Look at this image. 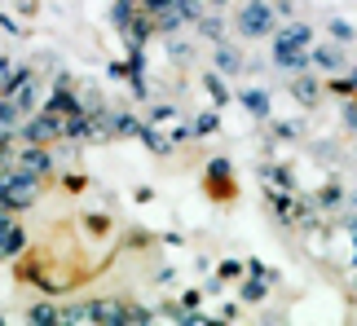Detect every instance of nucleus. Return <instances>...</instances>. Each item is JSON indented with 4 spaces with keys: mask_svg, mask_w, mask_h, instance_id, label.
<instances>
[{
    "mask_svg": "<svg viewBox=\"0 0 357 326\" xmlns=\"http://www.w3.org/2000/svg\"><path fill=\"white\" fill-rule=\"evenodd\" d=\"M309 49H313V31L309 22H287L278 36H273V62L282 71H300L309 62Z\"/></svg>",
    "mask_w": 357,
    "mask_h": 326,
    "instance_id": "nucleus-1",
    "label": "nucleus"
},
{
    "mask_svg": "<svg viewBox=\"0 0 357 326\" xmlns=\"http://www.w3.org/2000/svg\"><path fill=\"white\" fill-rule=\"evenodd\" d=\"M273 18H278V9H273L269 0H247L234 22H238V36L260 40V36H273Z\"/></svg>",
    "mask_w": 357,
    "mask_h": 326,
    "instance_id": "nucleus-2",
    "label": "nucleus"
},
{
    "mask_svg": "<svg viewBox=\"0 0 357 326\" xmlns=\"http://www.w3.org/2000/svg\"><path fill=\"white\" fill-rule=\"evenodd\" d=\"M0 203H5V208H31L36 203V176L26 168L0 172Z\"/></svg>",
    "mask_w": 357,
    "mask_h": 326,
    "instance_id": "nucleus-3",
    "label": "nucleus"
},
{
    "mask_svg": "<svg viewBox=\"0 0 357 326\" xmlns=\"http://www.w3.org/2000/svg\"><path fill=\"white\" fill-rule=\"evenodd\" d=\"M58 132H62V115H58V111H49V106H45L40 115H31V119H26L22 137L31 141V146H45L49 137H58Z\"/></svg>",
    "mask_w": 357,
    "mask_h": 326,
    "instance_id": "nucleus-4",
    "label": "nucleus"
},
{
    "mask_svg": "<svg viewBox=\"0 0 357 326\" xmlns=\"http://www.w3.org/2000/svg\"><path fill=\"white\" fill-rule=\"evenodd\" d=\"M309 62L318 66V71H340V62H344V53H340L335 45H313V49H309Z\"/></svg>",
    "mask_w": 357,
    "mask_h": 326,
    "instance_id": "nucleus-5",
    "label": "nucleus"
},
{
    "mask_svg": "<svg viewBox=\"0 0 357 326\" xmlns=\"http://www.w3.org/2000/svg\"><path fill=\"white\" fill-rule=\"evenodd\" d=\"M18 168H26L31 176H45V172L53 168V159H49V150H45V146H31V150H26V155L18 159Z\"/></svg>",
    "mask_w": 357,
    "mask_h": 326,
    "instance_id": "nucleus-6",
    "label": "nucleus"
},
{
    "mask_svg": "<svg viewBox=\"0 0 357 326\" xmlns=\"http://www.w3.org/2000/svg\"><path fill=\"white\" fill-rule=\"evenodd\" d=\"M216 71H221V75H238L243 71V53L234 45H216Z\"/></svg>",
    "mask_w": 357,
    "mask_h": 326,
    "instance_id": "nucleus-7",
    "label": "nucleus"
},
{
    "mask_svg": "<svg viewBox=\"0 0 357 326\" xmlns=\"http://www.w3.org/2000/svg\"><path fill=\"white\" fill-rule=\"evenodd\" d=\"M22 247V229L13 221H0V256H13Z\"/></svg>",
    "mask_w": 357,
    "mask_h": 326,
    "instance_id": "nucleus-8",
    "label": "nucleus"
},
{
    "mask_svg": "<svg viewBox=\"0 0 357 326\" xmlns=\"http://www.w3.org/2000/svg\"><path fill=\"white\" fill-rule=\"evenodd\" d=\"M243 106H247V115L265 119V115H269V93H265V88H252V93H243Z\"/></svg>",
    "mask_w": 357,
    "mask_h": 326,
    "instance_id": "nucleus-9",
    "label": "nucleus"
},
{
    "mask_svg": "<svg viewBox=\"0 0 357 326\" xmlns=\"http://www.w3.org/2000/svg\"><path fill=\"white\" fill-rule=\"evenodd\" d=\"M49 111H58V115L66 119V115H75V111H79V102L71 98V88L62 84V88H58V93H53V98H49Z\"/></svg>",
    "mask_w": 357,
    "mask_h": 326,
    "instance_id": "nucleus-10",
    "label": "nucleus"
},
{
    "mask_svg": "<svg viewBox=\"0 0 357 326\" xmlns=\"http://www.w3.org/2000/svg\"><path fill=\"white\" fill-rule=\"evenodd\" d=\"M18 102H13V98H0V137H9V132H13V124H18Z\"/></svg>",
    "mask_w": 357,
    "mask_h": 326,
    "instance_id": "nucleus-11",
    "label": "nucleus"
},
{
    "mask_svg": "<svg viewBox=\"0 0 357 326\" xmlns=\"http://www.w3.org/2000/svg\"><path fill=\"white\" fill-rule=\"evenodd\" d=\"M296 102H305V106H313V102H318V84H313V79H296Z\"/></svg>",
    "mask_w": 357,
    "mask_h": 326,
    "instance_id": "nucleus-12",
    "label": "nucleus"
},
{
    "mask_svg": "<svg viewBox=\"0 0 357 326\" xmlns=\"http://www.w3.org/2000/svg\"><path fill=\"white\" fill-rule=\"evenodd\" d=\"M62 313H58V309H49V304H36L31 309V322H58Z\"/></svg>",
    "mask_w": 357,
    "mask_h": 326,
    "instance_id": "nucleus-13",
    "label": "nucleus"
},
{
    "mask_svg": "<svg viewBox=\"0 0 357 326\" xmlns=\"http://www.w3.org/2000/svg\"><path fill=\"white\" fill-rule=\"evenodd\" d=\"M260 295H265V282H247V287H243V300H247V304L260 300Z\"/></svg>",
    "mask_w": 357,
    "mask_h": 326,
    "instance_id": "nucleus-14",
    "label": "nucleus"
},
{
    "mask_svg": "<svg viewBox=\"0 0 357 326\" xmlns=\"http://www.w3.org/2000/svg\"><path fill=\"white\" fill-rule=\"evenodd\" d=\"M331 36H335V40H353V26L335 18V22H331Z\"/></svg>",
    "mask_w": 357,
    "mask_h": 326,
    "instance_id": "nucleus-15",
    "label": "nucleus"
},
{
    "mask_svg": "<svg viewBox=\"0 0 357 326\" xmlns=\"http://www.w3.org/2000/svg\"><path fill=\"white\" fill-rule=\"evenodd\" d=\"M208 88H212V98H216V102H225V84H221L216 75H208Z\"/></svg>",
    "mask_w": 357,
    "mask_h": 326,
    "instance_id": "nucleus-16",
    "label": "nucleus"
},
{
    "mask_svg": "<svg viewBox=\"0 0 357 326\" xmlns=\"http://www.w3.org/2000/svg\"><path fill=\"white\" fill-rule=\"evenodd\" d=\"M318 203H322V208H335V203H340V189H322Z\"/></svg>",
    "mask_w": 357,
    "mask_h": 326,
    "instance_id": "nucleus-17",
    "label": "nucleus"
},
{
    "mask_svg": "<svg viewBox=\"0 0 357 326\" xmlns=\"http://www.w3.org/2000/svg\"><path fill=\"white\" fill-rule=\"evenodd\" d=\"M142 5H146V9H155V13H163L168 5H176V0H142Z\"/></svg>",
    "mask_w": 357,
    "mask_h": 326,
    "instance_id": "nucleus-18",
    "label": "nucleus"
},
{
    "mask_svg": "<svg viewBox=\"0 0 357 326\" xmlns=\"http://www.w3.org/2000/svg\"><path fill=\"white\" fill-rule=\"evenodd\" d=\"M212 128H216V115H203V119H199V128H195V132H212Z\"/></svg>",
    "mask_w": 357,
    "mask_h": 326,
    "instance_id": "nucleus-19",
    "label": "nucleus"
},
{
    "mask_svg": "<svg viewBox=\"0 0 357 326\" xmlns=\"http://www.w3.org/2000/svg\"><path fill=\"white\" fill-rule=\"evenodd\" d=\"M278 9H282V13H287V9H291V0H278Z\"/></svg>",
    "mask_w": 357,
    "mask_h": 326,
    "instance_id": "nucleus-20",
    "label": "nucleus"
},
{
    "mask_svg": "<svg viewBox=\"0 0 357 326\" xmlns=\"http://www.w3.org/2000/svg\"><path fill=\"white\" fill-rule=\"evenodd\" d=\"M353 234H357V216H353Z\"/></svg>",
    "mask_w": 357,
    "mask_h": 326,
    "instance_id": "nucleus-21",
    "label": "nucleus"
},
{
    "mask_svg": "<svg viewBox=\"0 0 357 326\" xmlns=\"http://www.w3.org/2000/svg\"><path fill=\"white\" fill-rule=\"evenodd\" d=\"M212 5H221V0H212Z\"/></svg>",
    "mask_w": 357,
    "mask_h": 326,
    "instance_id": "nucleus-22",
    "label": "nucleus"
}]
</instances>
